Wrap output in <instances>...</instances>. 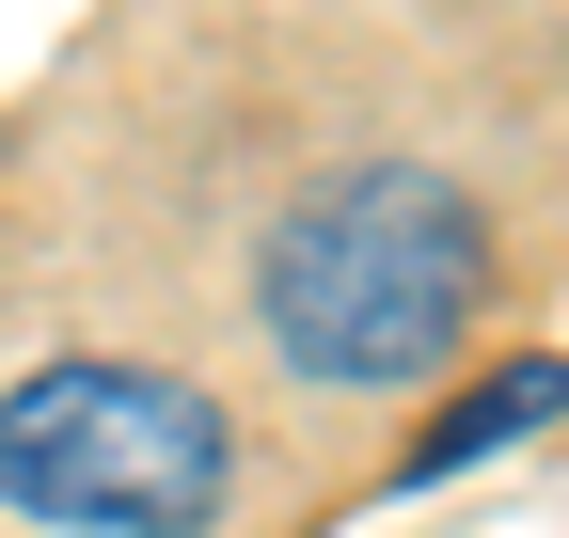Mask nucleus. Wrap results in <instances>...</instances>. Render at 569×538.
I'll list each match as a JSON object with an SVG mask.
<instances>
[{
	"label": "nucleus",
	"mask_w": 569,
	"mask_h": 538,
	"mask_svg": "<svg viewBox=\"0 0 569 538\" xmlns=\"http://www.w3.org/2000/svg\"><path fill=\"white\" fill-rule=\"evenodd\" d=\"M475 301H490V222H475V190L427 175V159L317 175L301 207L269 222V269H253L269 349L301 365V380H332V396L427 380L475 332Z\"/></svg>",
	"instance_id": "f257e3e1"
},
{
	"label": "nucleus",
	"mask_w": 569,
	"mask_h": 538,
	"mask_svg": "<svg viewBox=\"0 0 569 538\" xmlns=\"http://www.w3.org/2000/svg\"><path fill=\"white\" fill-rule=\"evenodd\" d=\"M569 412V365H507V380H475L443 428L411 444V476H459V459H490V444H522V428H553Z\"/></svg>",
	"instance_id": "7ed1b4c3"
},
{
	"label": "nucleus",
	"mask_w": 569,
	"mask_h": 538,
	"mask_svg": "<svg viewBox=\"0 0 569 538\" xmlns=\"http://www.w3.org/2000/svg\"><path fill=\"white\" fill-rule=\"evenodd\" d=\"M238 491V428L159 365H32L0 396V507L63 538H190Z\"/></svg>",
	"instance_id": "f03ea898"
}]
</instances>
